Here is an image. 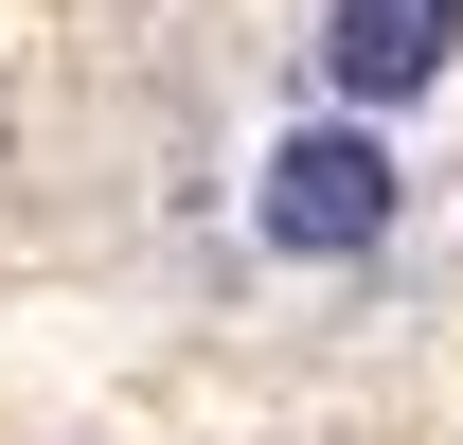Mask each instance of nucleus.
I'll list each match as a JSON object with an SVG mask.
<instances>
[{"mask_svg":"<svg viewBox=\"0 0 463 445\" xmlns=\"http://www.w3.org/2000/svg\"><path fill=\"white\" fill-rule=\"evenodd\" d=\"M250 232H268L286 268H356V250L392 232V143H374V125H286V143L250 161Z\"/></svg>","mask_w":463,"mask_h":445,"instance_id":"nucleus-1","label":"nucleus"},{"mask_svg":"<svg viewBox=\"0 0 463 445\" xmlns=\"http://www.w3.org/2000/svg\"><path fill=\"white\" fill-rule=\"evenodd\" d=\"M446 54H463V0H339L321 18L339 108H410V90H446Z\"/></svg>","mask_w":463,"mask_h":445,"instance_id":"nucleus-2","label":"nucleus"}]
</instances>
